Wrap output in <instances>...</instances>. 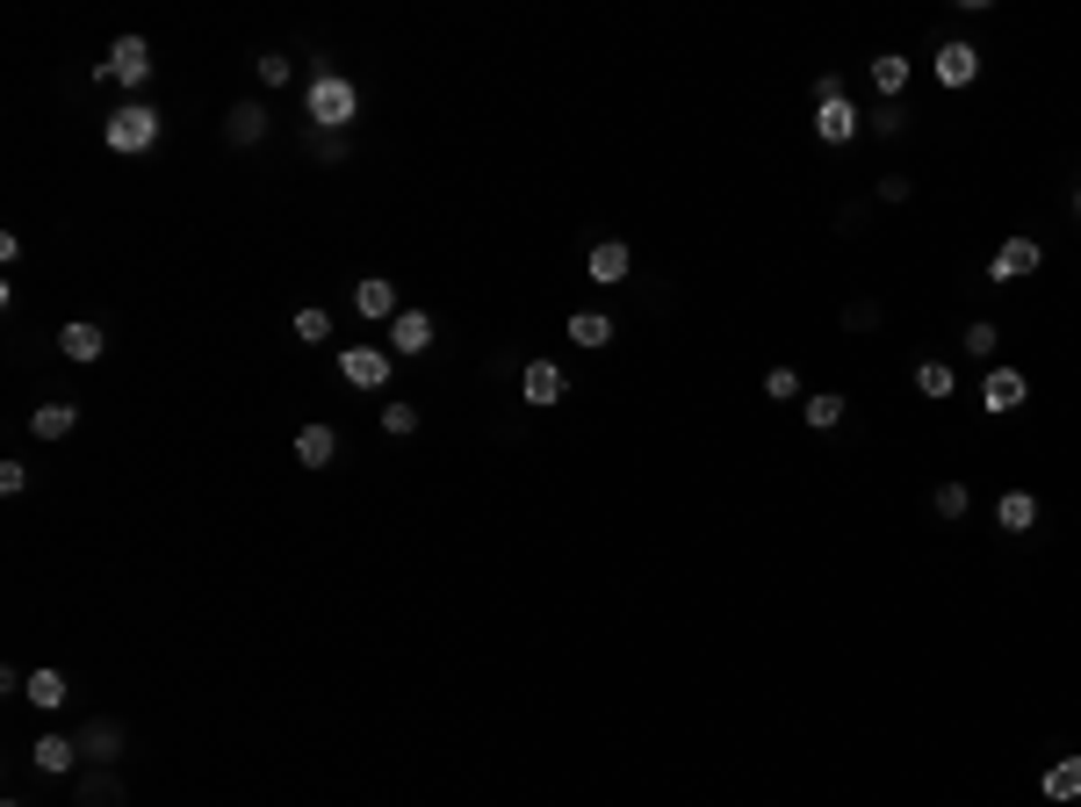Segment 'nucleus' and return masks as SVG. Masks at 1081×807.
Wrapping results in <instances>:
<instances>
[{"instance_id":"f257e3e1","label":"nucleus","mask_w":1081,"mask_h":807,"mask_svg":"<svg viewBox=\"0 0 1081 807\" xmlns=\"http://www.w3.org/2000/svg\"><path fill=\"white\" fill-rule=\"evenodd\" d=\"M303 116H310V130H332V138H346V123L360 116V87L346 80V72H318L310 80V94H303Z\"/></svg>"},{"instance_id":"f03ea898","label":"nucleus","mask_w":1081,"mask_h":807,"mask_svg":"<svg viewBox=\"0 0 1081 807\" xmlns=\"http://www.w3.org/2000/svg\"><path fill=\"white\" fill-rule=\"evenodd\" d=\"M159 130H166V123H159V108L152 102H123L116 116L102 123V138H108V152H123V159H138V152H152L159 145Z\"/></svg>"},{"instance_id":"7ed1b4c3","label":"nucleus","mask_w":1081,"mask_h":807,"mask_svg":"<svg viewBox=\"0 0 1081 807\" xmlns=\"http://www.w3.org/2000/svg\"><path fill=\"white\" fill-rule=\"evenodd\" d=\"M102 80L145 87V80H152V44H145V36H116V44H108V58H102Z\"/></svg>"},{"instance_id":"20e7f679","label":"nucleus","mask_w":1081,"mask_h":807,"mask_svg":"<svg viewBox=\"0 0 1081 807\" xmlns=\"http://www.w3.org/2000/svg\"><path fill=\"white\" fill-rule=\"evenodd\" d=\"M1038 239H1024V231H1016V239H1002L996 245V260H988V281H1024V275H1038Z\"/></svg>"},{"instance_id":"39448f33","label":"nucleus","mask_w":1081,"mask_h":807,"mask_svg":"<svg viewBox=\"0 0 1081 807\" xmlns=\"http://www.w3.org/2000/svg\"><path fill=\"white\" fill-rule=\"evenodd\" d=\"M340 376L354 382V390H382V382H390V346H346Z\"/></svg>"},{"instance_id":"423d86ee","label":"nucleus","mask_w":1081,"mask_h":807,"mask_svg":"<svg viewBox=\"0 0 1081 807\" xmlns=\"http://www.w3.org/2000/svg\"><path fill=\"white\" fill-rule=\"evenodd\" d=\"M1024 396H1031L1024 368H996V376L980 382V412H988V418H1010L1016 404H1024Z\"/></svg>"},{"instance_id":"0eeeda50","label":"nucleus","mask_w":1081,"mask_h":807,"mask_svg":"<svg viewBox=\"0 0 1081 807\" xmlns=\"http://www.w3.org/2000/svg\"><path fill=\"white\" fill-rule=\"evenodd\" d=\"M72 807H130V786H123L108 764H94V772H80V786H72Z\"/></svg>"},{"instance_id":"6e6552de","label":"nucleus","mask_w":1081,"mask_h":807,"mask_svg":"<svg viewBox=\"0 0 1081 807\" xmlns=\"http://www.w3.org/2000/svg\"><path fill=\"white\" fill-rule=\"evenodd\" d=\"M426 346H433V318L404 303V310L390 318V354H404V361H412V354H426Z\"/></svg>"},{"instance_id":"1a4fd4ad","label":"nucleus","mask_w":1081,"mask_h":807,"mask_svg":"<svg viewBox=\"0 0 1081 807\" xmlns=\"http://www.w3.org/2000/svg\"><path fill=\"white\" fill-rule=\"evenodd\" d=\"M859 130H865V116L851 102H815V138L823 145H851Z\"/></svg>"},{"instance_id":"9d476101","label":"nucleus","mask_w":1081,"mask_h":807,"mask_svg":"<svg viewBox=\"0 0 1081 807\" xmlns=\"http://www.w3.org/2000/svg\"><path fill=\"white\" fill-rule=\"evenodd\" d=\"M223 138L239 145V152H253V145L267 138V108H260V102H231V108H223Z\"/></svg>"},{"instance_id":"9b49d317","label":"nucleus","mask_w":1081,"mask_h":807,"mask_svg":"<svg viewBox=\"0 0 1081 807\" xmlns=\"http://www.w3.org/2000/svg\"><path fill=\"white\" fill-rule=\"evenodd\" d=\"M354 310H360V318H376V325H390L396 310H404V296H396L382 275H368V281H354Z\"/></svg>"},{"instance_id":"f8f14e48","label":"nucleus","mask_w":1081,"mask_h":807,"mask_svg":"<svg viewBox=\"0 0 1081 807\" xmlns=\"http://www.w3.org/2000/svg\"><path fill=\"white\" fill-rule=\"evenodd\" d=\"M865 80H873L879 102H901V94H909V58H901V51H879L873 66H865Z\"/></svg>"},{"instance_id":"ddd939ff","label":"nucleus","mask_w":1081,"mask_h":807,"mask_svg":"<svg viewBox=\"0 0 1081 807\" xmlns=\"http://www.w3.org/2000/svg\"><path fill=\"white\" fill-rule=\"evenodd\" d=\"M584 267H591V281H628L635 253H628V239H599L591 253H584Z\"/></svg>"},{"instance_id":"4468645a","label":"nucleus","mask_w":1081,"mask_h":807,"mask_svg":"<svg viewBox=\"0 0 1081 807\" xmlns=\"http://www.w3.org/2000/svg\"><path fill=\"white\" fill-rule=\"evenodd\" d=\"M58 354H66V361H102V354H108V332L102 325H87V318H80V325H66V332H58Z\"/></svg>"},{"instance_id":"2eb2a0df","label":"nucleus","mask_w":1081,"mask_h":807,"mask_svg":"<svg viewBox=\"0 0 1081 807\" xmlns=\"http://www.w3.org/2000/svg\"><path fill=\"white\" fill-rule=\"evenodd\" d=\"M80 757H87V764H116V757H123V722H102V714H94L87 736H80Z\"/></svg>"},{"instance_id":"dca6fc26","label":"nucleus","mask_w":1081,"mask_h":807,"mask_svg":"<svg viewBox=\"0 0 1081 807\" xmlns=\"http://www.w3.org/2000/svg\"><path fill=\"white\" fill-rule=\"evenodd\" d=\"M980 80V51L974 44H944L938 51V87H974Z\"/></svg>"},{"instance_id":"f3484780","label":"nucleus","mask_w":1081,"mask_h":807,"mask_svg":"<svg viewBox=\"0 0 1081 807\" xmlns=\"http://www.w3.org/2000/svg\"><path fill=\"white\" fill-rule=\"evenodd\" d=\"M296 462H303V469H332V462H340V433H332V426H303V433H296Z\"/></svg>"},{"instance_id":"a211bd4d","label":"nucleus","mask_w":1081,"mask_h":807,"mask_svg":"<svg viewBox=\"0 0 1081 807\" xmlns=\"http://www.w3.org/2000/svg\"><path fill=\"white\" fill-rule=\"evenodd\" d=\"M519 390H527V404H563V368L555 361H527V376H519Z\"/></svg>"},{"instance_id":"6ab92c4d","label":"nucleus","mask_w":1081,"mask_h":807,"mask_svg":"<svg viewBox=\"0 0 1081 807\" xmlns=\"http://www.w3.org/2000/svg\"><path fill=\"white\" fill-rule=\"evenodd\" d=\"M1038 786H1046V800H1081V750L1053 757V764H1046V779H1038Z\"/></svg>"},{"instance_id":"aec40b11","label":"nucleus","mask_w":1081,"mask_h":807,"mask_svg":"<svg viewBox=\"0 0 1081 807\" xmlns=\"http://www.w3.org/2000/svg\"><path fill=\"white\" fill-rule=\"evenodd\" d=\"M30 764L36 772H72V764H80V742H66V736H36V750H30Z\"/></svg>"},{"instance_id":"412c9836","label":"nucleus","mask_w":1081,"mask_h":807,"mask_svg":"<svg viewBox=\"0 0 1081 807\" xmlns=\"http://www.w3.org/2000/svg\"><path fill=\"white\" fill-rule=\"evenodd\" d=\"M72 426H80V404H36V412H30V433H36V440H66Z\"/></svg>"},{"instance_id":"4be33fe9","label":"nucleus","mask_w":1081,"mask_h":807,"mask_svg":"<svg viewBox=\"0 0 1081 807\" xmlns=\"http://www.w3.org/2000/svg\"><path fill=\"white\" fill-rule=\"evenodd\" d=\"M22 700H30V706H44V714H58V706H66L72 692H66V678H58V670L44 664V670H30V692H22Z\"/></svg>"},{"instance_id":"5701e85b","label":"nucleus","mask_w":1081,"mask_h":807,"mask_svg":"<svg viewBox=\"0 0 1081 807\" xmlns=\"http://www.w3.org/2000/svg\"><path fill=\"white\" fill-rule=\"evenodd\" d=\"M996 519H1002V533H1031L1038 527V498H1031V491H1010V498L996 505Z\"/></svg>"},{"instance_id":"b1692460","label":"nucleus","mask_w":1081,"mask_h":807,"mask_svg":"<svg viewBox=\"0 0 1081 807\" xmlns=\"http://www.w3.org/2000/svg\"><path fill=\"white\" fill-rule=\"evenodd\" d=\"M570 346H613V318L606 310H577L570 318Z\"/></svg>"},{"instance_id":"393cba45","label":"nucleus","mask_w":1081,"mask_h":807,"mask_svg":"<svg viewBox=\"0 0 1081 807\" xmlns=\"http://www.w3.org/2000/svg\"><path fill=\"white\" fill-rule=\"evenodd\" d=\"M296 339H303V346H325L332 339V310L303 303V310H296Z\"/></svg>"},{"instance_id":"a878e982","label":"nucleus","mask_w":1081,"mask_h":807,"mask_svg":"<svg viewBox=\"0 0 1081 807\" xmlns=\"http://www.w3.org/2000/svg\"><path fill=\"white\" fill-rule=\"evenodd\" d=\"M916 390L923 396H952V361H916Z\"/></svg>"},{"instance_id":"bb28decb","label":"nucleus","mask_w":1081,"mask_h":807,"mask_svg":"<svg viewBox=\"0 0 1081 807\" xmlns=\"http://www.w3.org/2000/svg\"><path fill=\"white\" fill-rule=\"evenodd\" d=\"M837 418H843V396L837 390H815V396H807V426H837Z\"/></svg>"},{"instance_id":"cd10ccee","label":"nucleus","mask_w":1081,"mask_h":807,"mask_svg":"<svg viewBox=\"0 0 1081 807\" xmlns=\"http://www.w3.org/2000/svg\"><path fill=\"white\" fill-rule=\"evenodd\" d=\"M974 512V491L966 483H938V519H966Z\"/></svg>"},{"instance_id":"c85d7f7f","label":"nucleus","mask_w":1081,"mask_h":807,"mask_svg":"<svg viewBox=\"0 0 1081 807\" xmlns=\"http://www.w3.org/2000/svg\"><path fill=\"white\" fill-rule=\"evenodd\" d=\"M382 433H390V440H404V433H418V404H382Z\"/></svg>"},{"instance_id":"c756f323","label":"nucleus","mask_w":1081,"mask_h":807,"mask_svg":"<svg viewBox=\"0 0 1081 807\" xmlns=\"http://www.w3.org/2000/svg\"><path fill=\"white\" fill-rule=\"evenodd\" d=\"M253 72H260V87H289V72H296V66H289L281 51H260V58H253Z\"/></svg>"},{"instance_id":"7c9ffc66","label":"nucleus","mask_w":1081,"mask_h":807,"mask_svg":"<svg viewBox=\"0 0 1081 807\" xmlns=\"http://www.w3.org/2000/svg\"><path fill=\"white\" fill-rule=\"evenodd\" d=\"M873 130H879V138H901V130H909V108H901V102H879L873 108Z\"/></svg>"},{"instance_id":"2f4dec72","label":"nucleus","mask_w":1081,"mask_h":807,"mask_svg":"<svg viewBox=\"0 0 1081 807\" xmlns=\"http://www.w3.org/2000/svg\"><path fill=\"white\" fill-rule=\"evenodd\" d=\"M303 152H310V159H346V138H332V130H310Z\"/></svg>"},{"instance_id":"473e14b6","label":"nucleus","mask_w":1081,"mask_h":807,"mask_svg":"<svg viewBox=\"0 0 1081 807\" xmlns=\"http://www.w3.org/2000/svg\"><path fill=\"white\" fill-rule=\"evenodd\" d=\"M764 396H779V404L801 396V376H793V368H772V376H764Z\"/></svg>"},{"instance_id":"72a5a7b5","label":"nucleus","mask_w":1081,"mask_h":807,"mask_svg":"<svg viewBox=\"0 0 1081 807\" xmlns=\"http://www.w3.org/2000/svg\"><path fill=\"white\" fill-rule=\"evenodd\" d=\"M909 195H916L909 173H879V203H909Z\"/></svg>"},{"instance_id":"f704fd0d","label":"nucleus","mask_w":1081,"mask_h":807,"mask_svg":"<svg viewBox=\"0 0 1081 807\" xmlns=\"http://www.w3.org/2000/svg\"><path fill=\"white\" fill-rule=\"evenodd\" d=\"M966 354H996V325H988V318L966 325Z\"/></svg>"},{"instance_id":"c9c22d12","label":"nucleus","mask_w":1081,"mask_h":807,"mask_svg":"<svg viewBox=\"0 0 1081 807\" xmlns=\"http://www.w3.org/2000/svg\"><path fill=\"white\" fill-rule=\"evenodd\" d=\"M0 491H8V498H22V491H30V469H22V462H0Z\"/></svg>"},{"instance_id":"e433bc0d","label":"nucleus","mask_w":1081,"mask_h":807,"mask_svg":"<svg viewBox=\"0 0 1081 807\" xmlns=\"http://www.w3.org/2000/svg\"><path fill=\"white\" fill-rule=\"evenodd\" d=\"M843 325H851V332H873L879 325V303H851V310H843Z\"/></svg>"},{"instance_id":"4c0bfd02","label":"nucleus","mask_w":1081,"mask_h":807,"mask_svg":"<svg viewBox=\"0 0 1081 807\" xmlns=\"http://www.w3.org/2000/svg\"><path fill=\"white\" fill-rule=\"evenodd\" d=\"M1074 217H1081V188H1074Z\"/></svg>"},{"instance_id":"58836bf2","label":"nucleus","mask_w":1081,"mask_h":807,"mask_svg":"<svg viewBox=\"0 0 1081 807\" xmlns=\"http://www.w3.org/2000/svg\"><path fill=\"white\" fill-rule=\"evenodd\" d=\"M0 807H22V800H0Z\"/></svg>"}]
</instances>
